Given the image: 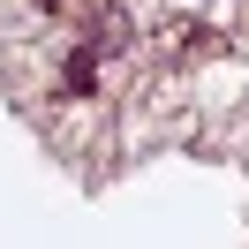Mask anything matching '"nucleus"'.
<instances>
[{"mask_svg":"<svg viewBox=\"0 0 249 249\" xmlns=\"http://www.w3.org/2000/svg\"><path fill=\"white\" fill-rule=\"evenodd\" d=\"M61 91H68V98H91V91H98V53H91V46H76V53L61 61Z\"/></svg>","mask_w":249,"mask_h":249,"instance_id":"1","label":"nucleus"}]
</instances>
